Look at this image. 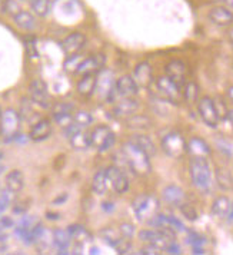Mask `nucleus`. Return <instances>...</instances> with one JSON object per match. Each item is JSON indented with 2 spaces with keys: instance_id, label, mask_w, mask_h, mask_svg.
Returning <instances> with one entry per match:
<instances>
[{
  "instance_id": "21",
  "label": "nucleus",
  "mask_w": 233,
  "mask_h": 255,
  "mask_svg": "<svg viewBox=\"0 0 233 255\" xmlns=\"http://www.w3.org/2000/svg\"><path fill=\"white\" fill-rule=\"evenodd\" d=\"M187 152L192 155V158H208L212 153V149L203 139L192 138L187 142Z\"/></svg>"
},
{
  "instance_id": "58",
  "label": "nucleus",
  "mask_w": 233,
  "mask_h": 255,
  "mask_svg": "<svg viewBox=\"0 0 233 255\" xmlns=\"http://www.w3.org/2000/svg\"><path fill=\"white\" fill-rule=\"evenodd\" d=\"M229 39H231V42L233 43V29H231V32H229Z\"/></svg>"
},
{
  "instance_id": "30",
  "label": "nucleus",
  "mask_w": 233,
  "mask_h": 255,
  "mask_svg": "<svg viewBox=\"0 0 233 255\" xmlns=\"http://www.w3.org/2000/svg\"><path fill=\"white\" fill-rule=\"evenodd\" d=\"M126 124L128 128L133 130H148L152 128V119L146 115H132L126 118Z\"/></svg>"
},
{
  "instance_id": "36",
  "label": "nucleus",
  "mask_w": 233,
  "mask_h": 255,
  "mask_svg": "<svg viewBox=\"0 0 233 255\" xmlns=\"http://www.w3.org/2000/svg\"><path fill=\"white\" fill-rule=\"evenodd\" d=\"M100 238L105 241L107 245H110V247H116L117 244L122 241V234H120V231L117 232L115 231V230H112V228H105V230H102L100 231Z\"/></svg>"
},
{
  "instance_id": "3",
  "label": "nucleus",
  "mask_w": 233,
  "mask_h": 255,
  "mask_svg": "<svg viewBox=\"0 0 233 255\" xmlns=\"http://www.w3.org/2000/svg\"><path fill=\"white\" fill-rule=\"evenodd\" d=\"M132 208L135 215L138 217L139 221H149L156 215L157 208H159V202L155 197H152L149 194H142L136 198L132 204Z\"/></svg>"
},
{
  "instance_id": "22",
  "label": "nucleus",
  "mask_w": 233,
  "mask_h": 255,
  "mask_svg": "<svg viewBox=\"0 0 233 255\" xmlns=\"http://www.w3.org/2000/svg\"><path fill=\"white\" fill-rule=\"evenodd\" d=\"M52 133V125L47 119H40L36 124H33V127L30 129V139L35 142H40V140L47 139Z\"/></svg>"
},
{
  "instance_id": "62",
  "label": "nucleus",
  "mask_w": 233,
  "mask_h": 255,
  "mask_svg": "<svg viewBox=\"0 0 233 255\" xmlns=\"http://www.w3.org/2000/svg\"><path fill=\"white\" fill-rule=\"evenodd\" d=\"M1 115H3V112H1V109H0V118H1Z\"/></svg>"
},
{
  "instance_id": "34",
  "label": "nucleus",
  "mask_w": 233,
  "mask_h": 255,
  "mask_svg": "<svg viewBox=\"0 0 233 255\" xmlns=\"http://www.w3.org/2000/svg\"><path fill=\"white\" fill-rule=\"evenodd\" d=\"M216 182L223 191H232L233 189V176L226 168H216Z\"/></svg>"
},
{
  "instance_id": "18",
  "label": "nucleus",
  "mask_w": 233,
  "mask_h": 255,
  "mask_svg": "<svg viewBox=\"0 0 233 255\" xmlns=\"http://www.w3.org/2000/svg\"><path fill=\"white\" fill-rule=\"evenodd\" d=\"M86 45V37L79 32H75V33H70L63 42H62V49L63 52L69 56V55H75V53H79L83 47Z\"/></svg>"
},
{
  "instance_id": "1",
  "label": "nucleus",
  "mask_w": 233,
  "mask_h": 255,
  "mask_svg": "<svg viewBox=\"0 0 233 255\" xmlns=\"http://www.w3.org/2000/svg\"><path fill=\"white\" fill-rule=\"evenodd\" d=\"M120 153H122V159L125 161L133 174L139 175V176L151 174V156L145 151H142L136 143H133L132 140L126 142Z\"/></svg>"
},
{
  "instance_id": "41",
  "label": "nucleus",
  "mask_w": 233,
  "mask_h": 255,
  "mask_svg": "<svg viewBox=\"0 0 233 255\" xmlns=\"http://www.w3.org/2000/svg\"><path fill=\"white\" fill-rule=\"evenodd\" d=\"M1 10L7 13V14H10L13 17L22 10V7H20L19 1H16V0H3L1 1Z\"/></svg>"
},
{
  "instance_id": "32",
  "label": "nucleus",
  "mask_w": 233,
  "mask_h": 255,
  "mask_svg": "<svg viewBox=\"0 0 233 255\" xmlns=\"http://www.w3.org/2000/svg\"><path fill=\"white\" fill-rule=\"evenodd\" d=\"M132 142L133 143H136L138 146H139L142 151H145L149 156H153V155H156V146H155V143H153V140L148 136V135H143V133H139V135H133L132 136Z\"/></svg>"
},
{
  "instance_id": "52",
  "label": "nucleus",
  "mask_w": 233,
  "mask_h": 255,
  "mask_svg": "<svg viewBox=\"0 0 233 255\" xmlns=\"http://www.w3.org/2000/svg\"><path fill=\"white\" fill-rule=\"evenodd\" d=\"M26 209H27V205H24V204H17V205L13 208V212H14V214H23Z\"/></svg>"
},
{
  "instance_id": "57",
  "label": "nucleus",
  "mask_w": 233,
  "mask_h": 255,
  "mask_svg": "<svg viewBox=\"0 0 233 255\" xmlns=\"http://www.w3.org/2000/svg\"><path fill=\"white\" fill-rule=\"evenodd\" d=\"M228 119H229V122L233 125V109H231V111L228 112Z\"/></svg>"
},
{
  "instance_id": "2",
  "label": "nucleus",
  "mask_w": 233,
  "mask_h": 255,
  "mask_svg": "<svg viewBox=\"0 0 233 255\" xmlns=\"http://www.w3.org/2000/svg\"><path fill=\"white\" fill-rule=\"evenodd\" d=\"M189 172L192 178V184L200 192H208L212 186V171L206 158H192L189 165Z\"/></svg>"
},
{
  "instance_id": "42",
  "label": "nucleus",
  "mask_w": 233,
  "mask_h": 255,
  "mask_svg": "<svg viewBox=\"0 0 233 255\" xmlns=\"http://www.w3.org/2000/svg\"><path fill=\"white\" fill-rule=\"evenodd\" d=\"M13 195H16V194L12 192V191H9L7 188L0 192V215L10 205V202L13 201Z\"/></svg>"
},
{
  "instance_id": "8",
  "label": "nucleus",
  "mask_w": 233,
  "mask_h": 255,
  "mask_svg": "<svg viewBox=\"0 0 233 255\" xmlns=\"http://www.w3.org/2000/svg\"><path fill=\"white\" fill-rule=\"evenodd\" d=\"M106 174H107V181L110 182V185L113 188V191L119 194V195H123L126 194L130 188V181H129L128 175L123 172L122 168L119 166H109L106 169Z\"/></svg>"
},
{
  "instance_id": "56",
  "label": "nucleus",
  "mask_w": 233,
  "mask_h": 255,
  "mask_svg": "<svg viewBox=\"0 0 233 255\" xmlns=\"http://www.w3.org/2000/svg\"><path fill=\"white\" fill-rule=\"evenodd\" d=\"M228 98L233 102V86H231V88L228 89Z\"/></svg>"
},
{
  "instance_id": "48",
  "label": "nucleus",
  "mask_w": 233,
  "mask_h": 255,
  "mask_svg": "<svg viewBox=\"0 0 233 255\" xmlns=\"http://www.w3.org/2000/svg\"><path fill=\"white\" fill-rule=\"evenodd\" d=\"M160 248H157V247H155V245H151V244H148V247H145V248H142L139 251V254H146V255H157L160 254Z\"/></svg>"
},
{
  "instance_id": "16",
  "label": "nucleus",
  "mask_w": 233,
  "mask_h": 255,
  "mask_svg": "<svg viewBox=\"0 0 233 255\" xmlns=\"http://www.w3.org/2000/svg\"><path fill=\"white\" fill-rule=\"evenodd\" d=\"M208 17L212 23L221 26V27H228V26L233 24V13L225 6H216V7L210 9Z\"/></svg>"
},
{
  "instance_id": "63",
  "label": "nucleus",
  "mask_w": 233,
  "mask_h": 255,
  "mask_svg": "<svg viewBox=\"0 0 233 255\" xmlns=\"http://www.w3.org/2000/svg\"><path fill=\"white\" fill-rule=\"evenodd\" d=\"M0 133H1V127H0Z\"/></svg>"
},
{
  "instance_id": "15",
  "label": "nucleus",
  "mask_w": 233,
  "mask_h": 255,
  "mask_svg": "<svg viewBox=\"0 0 233 255\" xmlns=\"http://www.w3.org/2000/svg\"><path fill=\"white\" fill-rule=\"evenodd\" d=\"M133 79L139 88H149L153 82V69L149 62H140L133 70Z\"/></svg>"
},
{
  "instance_id": "17",
  "label": "nucleus",
  "mask_w": 233,
  "mask_h": 255,
  "mask_svg": "<svg viewBox=\"0 0 233 255\" xmlns=\"http://www.w3.org/2000/svg\"><path fill=\"white\" fill-rule=\"evenodd\" d=\"M166 76H169L177 86H183L186 79V65L182 60H172L166 65Z\"/></svg>"
},
{
  "instance_id": "19",
  "label": "nucleus",
  "mask_w": 233,
  "mask_h": 255,
  "mask_svg": "<svg viewBox=\"0 0 233 255\" xmlns=\"http://www.w3.org/2000/svg\"><path fill=\"white\" fill-rule=\"evenodd\" d=\"M139 109V102L133 98H122L115 106H113V115L116 118H129L135 115Z\"/></svg>"
},
{
  "instance_id": "7",
  "label": "nucleus",
  "mask_w": 233,
  "mask_h": 255,
  "mask_svg": "<svg viewBox=\"0 0 233 255\" xmlns=\"http://www.w3.org/2000/svg\"><path fill=\"white\" fill-rule=\"evenodd\" d=\"M198 112L202 121L209 128H218L221 118L218 115L215 101L209 96H203L202 99L198 101Z\"/></svg>"
},
{
  "instance_id": "49",
  "label": "nucleus",
  "mask_w": 233,
  "mask_h": 255,
  "mask_svg": "<svg viewBox=\"0 0 233 255\" xmlns=\"http://www.w3.org/2000/svg\"><path fill=\"white\" fill-rule=\"evenodd\" d=\"M164 251H166V253H169V254H182V250H180V247L175 243V240L166 247V250H164Z\"/></svg>"
},
{
  "instance_id": "11",
  "label": "nucleus",
  "mask_w": 233,
  "mask_h": 255,
  "mask_svg": "<svg viewBox=\"0 0 233 255\" xmlns=\"http://www.w3.org/2000/svg\"><path fill=\"white\" fill-rule=\"evenodd\" d=\"M115 83L113 81V73L110 70H102L97 75V83H96V91L102 99L110 101L112 95L115 93Z\"/></svg>"
},
{
  "instance_id": "27",
  "label": "nucleus",
  "mask_w": 233,
  "mask_h": 255,
  "mask_svg": "<svg viewBox=\"0 0 233 255\" xmlns=\"http://www.w3.org/2000/svg\"><path fill=\"white\" fill-rule=\"evenodd\" d=\"M231 205H232V202H231V199L228 197L216 198L213 201V204H212L210 212H212V215L215 218H221V220L222 218H226L228 217V212L231 209Z\"/></svg>"
},
{
  "instance_id": "20",
  "label": "nucleus",
  "mask_w": 233,
  "mask_h": 255,
  "mask_svg": "<svg viewBox=\"0 0 233 255\" xmlns=\"http://www.w3.org/2000/svg\"><path fill=\"white\" fill-rule=\"evenodd\" d=\"M105 65V58L103 55H94L90 58H84L78 68V75H87V73H96L99 69H102Z\"/></svg>"
},
{
  "instance_id": "43",
  "label": "nucleus",
  "mask_w": 233,
  "mask_h": 255,
  "mask_svg": "<svg viewBox=\"0 0 233 255\" xmlns=\"http://www.w3.org/2000/svg\"><path fill=\"white\" fill-rule=\"evenodd\" d=\"M180 212L183 214V217L189 221H196L198 220V211L195 209L193 205H190V204H185V202H182L180 205Z\"/></svg>"
},
{
  "instance_id": "54",
  "label": "nucleus",
  "mask_w": 233,
  "mask_h": 255,
  "mask_svg": "<svg viewBox=\"0 0 233 255\" xmlns=\"http://www.w3.org/2000/svg\"><path fill=\"white\" fill-rule=\"evenodd\" d=\"M226 220L229 224H233V202L232 205H231V209H229V212H228V217H226Z\"/></svg>"
},
{
  "instance_id": "14",
  "label": "nucleus",
  "mask_w": 233,
  "mask_h": 255,
  "mask_svg": "<svg viewBox=\"0 0 233 255\" xmlns=\"http://www.w3.org/2000/svg\"><path fill=\"white\" fill-rule=\"evenodd\" d=\"M115 91H116V95L119 98H133L138 93V91H139V86L135 82L133 76L123 75L119 79H116Z\"/></svg>"
},
{
  "instance_id": "10",
  "label": "nucleus",
  "mask_w": 233,
  "mask_h": 255,
  "mask_svg": "<svg viewBox=\"0 0 233 255\" xmlns=\"http://www.w3.org/2000/svg\"><path fill=\"white\" fill-rule=\"evenodd\" d=\"M0 127H1V133L4 136H9V138L14 136L20 128V114H17L14 109L4 111L0 118Z\"/></svg>"
},
{
  "instance_id": "60",
  "label": "nucleus",
  "mask_w": 233,
  "mask_h": 255,
  "mask_svg": "<svg viewBox=\"0 0 233 255\" xmlns=\"http://www.w3.org/2000/svg\"><path fill=\"white\" fill-rule=\"evenodd\" d=\"M3 171H4V166H3V165H0V174H3Z\"/></svg>"
},
{
  "instance_id": "29",
  "label": "nucleus",
  "mask_w": 233,
  "mask_h": 255,
  "mask_svg": "<svg viewBox=\"0 0 233 255\" xmlns=\"http://www.w3.org/2000/svg\"><path fill=\"white\" fill-rule=\"evenodd\" d=\"M69 140L70 143H72V146H73L75 149H78V151H84V149H87V148L92 146L90 133L84 132L83 129L78 130L73 136H70Z\"/></svg>"
},
{
  "instance_id": "59",
  "label": "nucleus",
  "mask_w": 233,
  "mask_h": 255,
  "mask_svg": "<svg viewBox=\"0 0 233 255\" xmlns=\"http://www.w3.org/2000/svg\"><path fill=\"white\" fill-rule=\"evenodd\" d=\"M90 253H92V254H99V250H97V248H92Z\"/></svg>"
},
{
  "instance_id": "40",
  "label": "nucleus",
  "mask_w": 233,
  "mask_h": 255,
  "mask_svg": "<svg viewBox=\"0 0 233 255\" xmlns=\"http://www.w3.org/2000/svg\"><path fill=\"white\" fill-rule=\"evenodd\" d=\"M32 104H33V101H32ZM32 104H30V102H29L27 105L23 104V106H22V112H20V118H22V119H24V121H27V122H32V124H35L32 118H35L36 121H40L42 118L37 115V112H36L35 109L32 108Z\"/></svg>"
},
{
  "instance_id": "28",
  "label": "nucleus",
  "mask_w": 233,
  "mask_h": 255,
  "mask_svg": "<svg viewBox=\"0 0 233 255\" xmlns=\"http://www.w3.org/2000/svg\"><path fill=\"white\" fill-rule=\"evenodd\" d=\"M72 237L68 231L65 230H56L53 232V245L58 248L59 254H68Z\"/></svg>"
},
{
  "instance_id": "13",
  "label": "nucleus",
  "mask_w": 233,
  "mask_h": 255,
  "mask_svg": "<svg viewBox=\"0 0 233 255\" xmlns=\"http://www.w3.org/2000/svg\"><path fill=\"white\" fill-rule=\"evenodd\" d=\"M53 112V119L56 121V124L62 128H68L73 124V112H75V106L68 102H59L53 106L52 109Z\"/></svg>"
},
{
  "instance_id": "53",
  "label": "nucleus",
  "mask_w": 233,
  "mask_h": 255,
  "mask_svg": "<svg viewBox=\"0 0 233 255\" xmlns=\"http://www.w3.org/2000/svg\"><path fill=\"white\" fill-rule=\"evenodd\" d=\"M66 199H68V195H66V194H63L62 197H59L58 199H55V201H53V204H55V205H59V204H63V202H65Z\"/></svg>"
},
{
  "instance_id": "46",
  "label": "nucleus",
  "mask_w": 233,
  "mask_h": 255,
  "mask_svg": "<svg viewBox=\"0 0 233 255\" xmlns=\"http://www.w3.org/2000/svg\"><path fill=\"white\" fill-rule=\"evenodd\" d=\"M215 106H216V111H218V115L221 119H225V118H228V112H229V109L226 108V105L225 102L222 101V99H218V101H215Z\"/></svg>"
},
{
  "instance_id": "61",
  "label": "nucleus",
  "mask_w": 233,
  "mask_h": 255,
  "mask_svg": "<svg viewBox=\"0 0 233 255\" xmlns=\"http://www.w3.org/2000/svg\"><path fill=\"white\" fill-rule=\"evenodd\" d=\"M1 158H3V153L0 152V161H1Z\"/></svg>"
},
{
  "instance_id": "51",
  "label": "nucleus",
  "mask_w": 233,
  "mask_h": 255,
  "mask_svg": "<svg viewBox=\"0 0 233 255\" xmlns=\"http://www.w3.org/2000/svg\"><path fill=\"white\" fill-rule=\"evenodd\" d=\"M13 225H14V222H13L12 218H9V217H3L1 220H0V227L4 230V228H12Z\"/></svg>"
},
{
  "instance_id": "33",
  "label": "nucleus",
  "mask_w": 233,
  "mask_h": 255,
  "mask_svg": "<svg viewBox=\"0 0 233 255\" xmlns=\"http://www.w3.org/2000/svg\"><path fill=\"white\" fill-rule=\"evenodd\" d=\"M68 232L70 234L72 240H75L78 245H84V244L89 243L92 240L90 234L82 225H70L68 228Z\"/></svg>"
},
{
  "instance_id": "50",
  "label": "nucleus",
  "mask_w": 233,
  "mask_h": 255,
  "mask_svg": "<svg viewBox=\"0 0 233 255\" xmlns=\"http://www.w3.org/2000/svg\"><path fill=\"white\" fill-rule=\"evenodd\" d=\"M218 145H219V148H221V151H223L226 155H232V145L231 143H228V142H218Z\"/></svg>"
},
{
  "instance_id": "23",
  "label": "nucleus",
  "mask_w": 233,
  "mask_h": 255,
  "mask_svg": "<svg viewBox=\"0 0 233 255\" xmlns=\"http://www.w3.org/2000/svg\"><path fill=\"white\" fill-rule=\"evenodd\" d=\"M162 198L169 205H180L185 201V192L177 185H167L162 192Z\"/></svg>"
},
{
  "instance_id": "12",
  "label": "nucleus",
  "mask_w": 233,
  "mask_h": 255,
  "mask_svg": "<svg viewBox=\"0 0 233 255\" xmlns=\"http://www.w3.org/2000/svg\"><path fill=\"white\" fill-rule=\"evenodd\" d=\"M138 237L140 241L155 245V247L160 248L162 251H164L166 247L173 241L172 238H169L167 235H164L163 232H160L159 230H142L138 234Z\"/></svg>"
},
{
  "instance_id": "38",
  "label": "nucleus",
  "mask_w": 233,
  "mask_h": 255,
  "mask_svg": "<svg viewBox=\"0 0 233 255\" xmlns=\"http://www.w3.org/2000/svg\"><path fill=\"white\" fill-rule=\"evenodd\" d=\"M82 55H79V53H75V55H69L68 59L65 60V70L66 72H69V73H76L78 72V68L80 66V63H82L83 60Z\"/></svg>"
},
{
  "instance_id": "4",
  "label": "nucleus",
  "mask_w": 233,
  "mask_h": 255,
  "mask_svg": "<svg viewBox=\"0 0 233 255\" xmlns=\"http://www.w3.org/2000/svg\"><path fill=\"white\" fill-rule=\"evenodd\" d=\"M162 148L170 158L179 159L187 152V142L180 133L169 132L162 139Z\"/></svg>"
},
{
  "instance_id": "55",
  "label": "nucleus",
  "mask_w": 233,
  "mask_h": 255,
  "mask_svg": "<svg viewBox=\"0 0 233 255\" xmlns=\"http://www.w3.org/2000/svg\"><path fill=\"white\" fill-rule=\"evenodd\" d=\"M221 1L225 4V6H228V7L233 9V0H221Z\"/></svg>"
},
{
  "instance_id": "37",
  "label": "nucleus",
  "mask_w": 233,
  "mask_h": 255,
  "mask_svg": "<svg viewBox=\"0 0 233 255\" xmlns=\"http://www.w3.org/2000/svg\"><path fill=\"white\" fill-rule=\"evenodd\" d=\"M29 3H30L32 10H33L37 16H40V17L47 16L49 12H50V7H52L50 0H30Z\"/></svg>"
},
{
  "instance_id": "45",
  "label": "nucleus",
  "mask_w": 233,
  "mask_h": 255,
  "mask_svg": "<svg viewBox=\"0 0 233 255\" xmlns=\"http://www.w3.org/2000/svg\"><path fill=\"white\" fill-rule=\"evenodd\" d=\"M119 231L122 234V237H125V238H132V237L135 235V227H133L132 224H129V222H125V224H122V225L119 227Z\"/></svg>"
},
{
  "instance_id": "44",
  "label": "nucleus",
  "mask_w": 233,
  "mask_h": 255,
  "mask_svg": "<svg viewBox=\"0 0 233 255\" xmlns=\"http://www.w3.org/2000/svg\"><path fill=\"white\" fill-rule=\"evenodd\" d=\"M115 250H116L119 254H128L129 251L132 250V243H130V238H122V241L117 244L116 247H115Z\"/></svg>"
},
{
  "instance_id": "39",
  "label": "nucleus",
  "mask_w": 233,
  "mask_h": 255,
  "mask_svg": "<svg viewBox=\"0 0 233 255\" xmlns=\"http://www.w3.org/2000/svg\"><path fill=\"white\" fill-rule=\"evenodd\" d=\"M73 122L76 124V125H79L80 128H87L92 122H93V118L92 115L87 112V111H78L75 115H73Z\"/></svg>"
},
{
  "instance_id": "9",
  "label": "nucleus",
  "mask_w": 233,
  "mask_h": 255,
  "mask_svg": "<svg viewBox=\"0 0 233 255\" xmlns=\"http://www.w3.org/2000/svg\"><path fill=\"white\" fill-rule=\"evenodd\" d=\"M29 95L33 104L40 108H49L50 106V96L47 91V85L42 79H35L29 85Z\"/></svg>"
},
{
  "instance_id": "26",
  "label": "nucleus",
  "mask_w": 233,
  "mask_h": 255,
  "mask_svg": "<svg viewBox=\"0 0 233 255\" xmlns=\"http://www.w3.org/2000/svg\"><path fill=\"white\" fill-rule=\"evenodd\" d=\"M13 20L16 26H19L20 29L27 30V32H32L35 30L37 22H36V17L30 12H26V10H20L16 16H13Z\"/></svg>"
},
{
  "instance_id": "24",
  "label": "nucleus",
  "mask_w": 233,
  "mask_h": 255,
  "mask_svg": "<svg viewBox=\"0 0 233 255\" xmlns=\"http://www.w3.org/2000/svg\"><path fill=\"white\" fill-rule=\"evenodd\" d=\"M96 83H97V75L96 73L83 75L82 79L78 82V92L82 96H90L96 91Z\"/></svg>"
},
{
  "instance_id": "25",
  "label": "nucleus",
  "mask_w": 233,
  "mask_h": 255,
  "mask_svg": "<svg viewBox=\"0 0 233 255\" xmlns=\"http://www.w3.org/2000/svg\"><path fill=\"white\" fill-rule=\"evenodd\" d=\"M24 186V176L22 171L13 169L6 175V188L14 194H19Z\"/></svg>"
},
{
  "instance_id": "47",
  "label": "nucleus",
  "mask_w": 233,
  "mask_h": 255,
  "mask_svg": "<svg viewBox=\"0 0 233 255\" xmlns=\"http://www.w3.org/2000/svg\"><path fill=\"white\" fill-rule=\"evenodd\" d=\"M166 220H167V222L175 228L176 231H185V225L177 220L176 217H173V215H166Z\"/></svg>"
},
{
  "instance_id": "5",
  "label": "nucleus",
  "mask_w": 233,
  "mask_h": 255,
  "mask_svg": "<svg viewBox=\"0 0 233 255\" xmlns=\"http://www.w3.org/2000/svg\"><path fill=\"white\" fill-rule=\"evenodd\" d=\"M90 139H92V146H94L97 151L106 152L115 145L116 136L109 127L99 125L90 132Z\"/></svg>"
},
{
  "instance_id": "64",
  "label": "nucleus",
  "mask_w": 233,
  "mask_h": 255,
  "mask_svg": "<svg viewBox=\"0 0 233 255\" xmlns=\"http://www.w3.org/2000/svg\"><path fill=\"white\" fill-rule=\"evenodd\" d=\"M29 1H30V0H29Z\"/></svg>"
},
{
  "instance_id": "31",
  "label": "nucleus",
  "mask_w": 233,
  "mask_h": 255,
  "mask_svg": "<svg viewBox=\"0 0 233 255\" xmlns=\"http://www.w3.org/2000/svg\"><path fill=\"white\" fill-rule=\"evenodd\" d=\"M107 185H109V181H107V174H106V169H100L94 174L93 179H92V189L96 195H105L106 191H107Z\"/></svg>"
},
{
  "instance_id": "6",
  "label": "nucleus",
  "mask_w": 233,
  "mask_h": 255,
  "mask_svg": "<svg viewBox=\"0 0 233 255\" xmlns=\"http://www.w3.org/2000/svg\"><path fill=\"white\" fill-rule=\"evenodd\" d=\"M156 91H157L160 98H163L164 101L172 102V104H177L183 98L182 88L177 86L169 76L157 78V81H156Z\"/></svg>"
},
{
  "instance_id": "35",
  "label": "nucleus",
  "mask_w": 233,
  "mask_h": 255,
  "mask_svg": "<svg viewBox=\"0 0 233 255\" xmlns=\"http://www.w3.org/2000/svg\"><path fill=\"white\" fill-rule=\"evenodd\" d=\"M183 99L187 104H195L199 101V93H200V88L196 82H186L185 88H183Z\"/></svg>"
}]
</instances>
